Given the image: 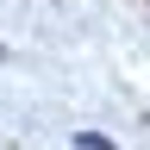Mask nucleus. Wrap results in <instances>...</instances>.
Masks as SVG:
<instances>
[{"instance_id": "f257e3e1", "label": "nucleus", "mask_w": 150, "mask_h": 150, "mask_svg": "<svg viewBox=\"0 0 150 150\" xmlns=\"http://www.w3.org/2000/svg\"><path fill=\"white\" fill-rule=\"evenodd\" d=\"M75 144H81V150H112L106 138H94V131H81V138H75Z\"/></svg>"}]
</instances>
